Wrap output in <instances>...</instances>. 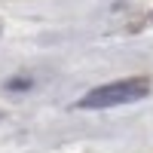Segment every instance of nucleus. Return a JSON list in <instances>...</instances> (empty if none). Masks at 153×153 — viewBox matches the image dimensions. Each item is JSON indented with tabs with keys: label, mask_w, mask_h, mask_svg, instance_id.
Segmentation results:
<instances>
[{
	"label": "nucleus",
	"mask_w": 153,
	"mask_h": 153,
	"mask_svg": "<svg viewBox=\"0 0 153 153\" xmlns=\"http://www.w3.org/2000/svg\"><path fill=\"white\" fill-rule=\"evenodd\" d=\"M150 76H126V80H113L104 86H95L76 101L80 110H104V107H120V104H135L150 95Z\"/></svg>",
	"instance_id": "obj_1"
},
{
	"label": "nucleus",
	"mask_w": 153,
	"mask_h": 153,
	"mask_svg": "<svg viewBox=\"0 0 153 153\" xmlns=\"http://www.w3.org/2000/svg\"><path fill=\"white\" fill-rule=\"evenodd\" d=\"M22 86H31V80H12L9 89H22Z\"/></svg>",
	"instance_id": "obj_2"
},
{
	"label": "nucleus",
	"mask_w": 153,
	"mask_h": 153,
	"mask_svg": "<svg viewBox=\"0 0 153 153\" xmlns=\"http://www.w3.org/2000/svg\"><path fill=\"white\" fill-rule=\"evenodd\" d=\"M147 22H153V12H150V16H147Z\"/></svg>",
	"instance_id": "obj_3"
}]
</instances>
